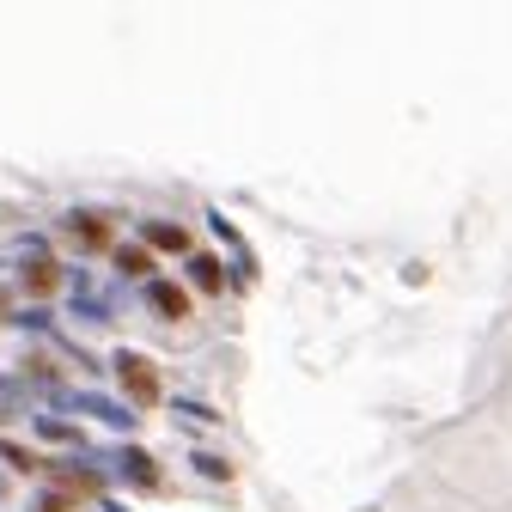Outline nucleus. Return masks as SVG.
I'll return each instance as SVG.
<instances>
[{"mask_svg": "<svg viewBox=\"0 0 512 512\" xmlns=\"http://www.w3.org/2000/svg\"><path fill=\"white\" fill-rule=\"evenodd\" d=\"M116 378H122V391L135 397V403H165V384H159V366L147 354H116Z\"/></svg>", "mask_w": 512, "mask_h": 512, "instance_id": "1", "label": "nucleus"}, {"mask_svg": "<svg viewBox=\"0 0 512 512\" xmlns=\"http://www.w3.org/2000/svg\"><path fill=\"white\" fill-rule=\"evenodd\" d=\"M37 250V244H31ZM25 287L37 293V299H49L55 287H61V263H55V256L49 250H37V256H25Z\"/></svg>", "mask_w": 512, "mask_h": 512, "instance_id": "2", "label": "nucleus"}, {"mask_svg": "<svg viewBox=\"0 0 512 512\" xmlns=\"http://www.w3.org/2000/svg\"><path fill=\"white\" fill-rule=\"evenodd\" d=\"M141 244H153V250H165V256H183V250H189V232L171 226V220H147V226H141Z\"/></svg>", "mask_w": 512, "mask_h": 512, "instance_id": "3", "label": "nucleus"}, {"mask_svg": "<svg viewBox=\"0 0 512 512\" xmlns=\"http://www.w3.org/2000/svg\"><path fill=\"white\" fill-rule=\"evenodd\" d=\"M68 238H80V244H92V250H110V226H104L98 214H68Z\"/></svg>", "mask_w": 512, "mask_h": 512, "instance_id": "4", "label": "nucleus"}, {"mask_svg": "<svg viewBox=\"0 0 512 512\" xmlns=\"http://www.w3.org/2000/svg\"><path fill=\"white\" fill-rule=\"evenodd\" d=\"M147 299H153V311H159V317H177V324L189 317V293H183V287H165V281H159Z\"/></svg>", "mask_w": 512, "mask_h": 512, "instance_id": "5", "label": "nucleus"}, {"mask_svg": "<svg viewBox=\"0 0 512 512\" xmlns=\"http://www.w3.org/2000/svg\"><path fill=\"white\" fill-rule=\"evenodd\" d=\"M116 269H122V275H147V269H153V250L122 244V250H116Z\"/></svg>", "mask_w": 512, "mask_h": 512, "instance_id": "6", "label": "nucleus"}, {"mask_svg": "<svg viewBox=\"0 0 512 512\" xmlns=\"http://www.w3.org/2000/svg\"><path fill=\"white\" fill-rule=\"evenodd\" d=\"M189 275H196V287H208V293L226 287V269L214 263V256H196V263H189Z\"/></svg>", "mask_w": 512, "mask_h": 512, "instance_id": "7", "label": "nucleus"}, {"mask_svg": "<svg viewBox=\"0 0 512 512\" xmlns=\"http://www.w3.org/2000/svg\"><path fill=\"white\" fill-rule=\"evenodd\" d=\"M122 464H128V470H135V476H141V482H153V464H147V458H141V452H128V458H122Z\"/></svg>", "mask_w": 512, "mask_h": 512, "instance_id": "8", "label": "nucleus"}, {"mask_svg": "<svg viewBox=\"0 0 512 512\" xmlns=\"http://www.w3.org/2000/svg\"><path fill=\"white\" fill-rule=\"evenodd\" d=\"M37 512H74V500H68V494H49V500H43Z\"/></svg>", "mask_w": 512, "mask_h": 512, "instance_id": "9", "label": "nucleus"}]
</instances>
